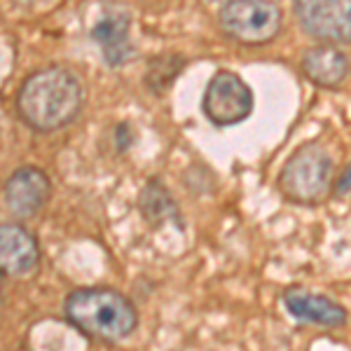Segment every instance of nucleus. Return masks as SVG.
<instances>
[{
	"instance_id": "1",
	"label": "nucleus",
	"mask_w": 351,
	"mask_h": 351,
	"mask_svg": "<svg viewBox=\"0 0 351 351\" xmlns=\"http://www.w3.org/2000/svg\"><path fill=\"white\" fill-rule=\"evenodd\" d=\"M84 104L82 82L64 66H47L31 73L16 92V112L40 134L56 132L77 117Z\"/></svg>"
},
{
	"instance_id": "2",
	"label": "nucleus",
	"mask_w": 351,
	"mask_h": 351,
	"mask_svg": "<svg viewBox=\"0 0 351 351\" xmlns=\"http://www.w3.org/2000/svg\"><path fill=\"white\" fill-rule=\"evenodd\" d=\"M64 316L80 335L101 344H117L138 328V311L115 288H77L64 300Z\"/></svg>"
},
{
	"instance_id": "3",
	"label": "nucleus",
	"mask_w": 351,
	"mask_h": 351,
	"mask_svg": "<svg viewBox=\"0 0 351 351\" xmlns=\"http://www.w3.org/2000/svg\"><path fill=\"white\" fill-rule=\"evenodd\" d=\"M332 160L319 143H307L288 157L279 173V190L293 204H319L332 190Z\"/></svg>"
},
{
	"instance_id": "4",
	"label": "nucleus",
	"mask_w": 351,
	"mask_h": 351,
	"mask_svg": "<svg viewBox=\"0 0 351 351\" xmlns=\"http://www.w3.org/2000/svg\"><path fill=\"white\" fill-rule=\"evenodd\" d=\"M218 24L230 40L260 47L274 40L284 26V12L267 0H230L218 10Z\"/></svg>"
},
{
	"instance_id": "5",
	"label": "nucleus",
	"mask_w": 351,
	"mask_h": 351,
	"mask_svg": "<svg viewBox=\"0 0 351 351\" xmlns=\"http://www.w3.org/2000/svg\"><path fill=\"white\" fill-rule=\"evenodd\" d=\"M202 112L216 127H234L253 112V92L234 71H216L202 96Z\"/></svg>"
},
{
	"instance_id": "6",
	"label": "nucleus",
	"mask_w": 351,
	"mask_h": 351,
	"mask_svg": "<svg viewBox=\"0 0 351 351\" xmlns=\"http://www.w3.org/2000/svg\"><path fill=\"white\" fill-rule=\"evenodd\" d=\"M295 16L304 33L326 45H351V0H300Z\"/></svg>"
},
{
	"instance_id": "7",
	"label": "nucleus",
	"mask_w": 351,
	"mask_h": 351,
	"mask_svg": "<svg viewBox=\"0 0 351 351\" xmlns=\"http://www.w3.org/2000/svg\"><path fill=\"white\" fill-rule=\"evenodd\" d=\"M52 195V180L38 167H19L5 180L3 199L14 218L28 220L43 211Z\"/></svg>"
},
{
	"instance_id": "8",
	"label": "nucleus",
	"mask_w": 351,
	"mask_h": 351,
	"mask_svg": "<svg viewBox=\"0 0 351 351\" xmlns=\"http://www.w3.org/2000/svg\"><path fill=\"white\" fill-rule=\"evenodd\" d=\"M284 307L302 326H316V328L335 330V328L347 326L349 321L347 309L339 302L326 295H319V293L304 291L300 286L286 288L284 291Z\"/></svg>"
},
{
	"instance_id": "9",
	"label": "nucleus",
	"mask_w": 351,
	"mask_h": 351,
	"mask_svg": "<svg viewBox=\"0 0 351 351\" xmlns=\"http://www.w3.org/2000/svg\"><path fill=\"white\" fill-rule=\"evenodd\" d=\"M40 265V246L24 225H0V271L3 276H26Z\"/></svg>"
},
{
	"instance_id": "10",
	"label": "nucleus",
	"mask_w": 351,
	"mask_h": 351,
	"mask_svg": "<svg viewBox=\"0 0 351 351\" xmlns=\"http://www.w3.org/2000/svg\"><path fill=\"white\" fill-rule=\"evenodd\" d=\"M302 73L309 82L324 89L342 87L351 73L349 56L335 45H316L302 54Z\"/></svg>"
},
{
	"instance_id": "11",
	"label": "nucleus",
	"mask_w": 351,
	"mask_h": 351,
	"mask_svg": "<svg viewBox=\"0 0 351 351\" xmlns=\"http://www.w3.org/2000/svg\"><path fill=\"white\" fill-rule=\"evenodd\" d=\"M92 40L99 45L104 61L112 68L129 64L136 54V47L129 38V16L122 12L106 14L92 28Z\"/></svg>"
},
{
	"instance_id": "12",
	"label": "nucleus",
	"mask_w": 351,
	"mask_h": 351,
	"mask_svg": "<svg viewBox=\"0 0 351 351\" xmlns=\"http://www.w3.org/2000/svg\"><path fill=\"white\" fill-rule=\"evenodd\" d=\"M138 211L150 228H162L169 220H173V223L180 220L178 204H176L171 192L167 190V185L160 178H150L143 185L138 197Z\"/></svg>"
},
{
	"instance_id": "13",
	"label": "nucleus",
	"mask_w": 351,
	"mask_h": 351,
	"mask_svg": "<svg viewBox=\"0 0 351 351\" xmlns=\"http://www.w3.org/2000/svg\"><path fill=\"white\" fill-rule=\"evenodd\" d=\"M185 59L180 54H162L150 59L148 71H145V84L152 94H164L178 77V73L183 71Z\"/></svg>"
},
{
	"instance_id": "14",
	"label": "nucleus",
	"mask_w": 351,
	"mask_h": 351,
	"mask_svg": "<svg viewBox=\"0 0 351 351\" xmlns=\"http://www.w3.org/2000/svg\"><path fill=\"white\" fill-rule=\"evenodd\" d=\"M332 192H335V197H347V195H351V162L342 169V173H339L337 178H335Z\"/></svg>"
}]
</instances>
